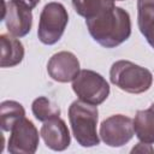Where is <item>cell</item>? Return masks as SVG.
Instances as JSON below:
<instances>
[{"instance_id":"6da1fadb","label":"cell","mask_w":154,"mask_h":154,"mask_svg":"<svg viewBox=\"0 0 154 154\" xmlns=\"http://www.w3.org/2000/svg\"><path fill=\"white\" fill-rule=\"evenodd\" d=\"M91 37L106 48H113L126 41L131 34L129 13L122 7L114 6L100 14L85 19Z\"/></svg>"},{"instance_id":"7a4b0ae2","label":"cell","mask_w":154,"mask_h":154,"mask_svg":"<svg viewBox=\"0 0 154 154\" xmlns=\"http://www.w3.org/2000/svg\"><path fill=\"white\" fill-rule=\"evenodd\" d=\"M97 107L82 100L73 101L69 107V120L76 141L82 147H94L100 142L96 132Z\"/></svg>"},{"instance_id":"3957f363","label":"cell","mask_w":154,"mask_h":154,"mask_svg":"<svg viewBox=\"0 0 154 154\" xmlns=\"http://www.w3.org/2000/svg\"><path fill=\"white\" fill-rule=\"evenodd\" d=\"M109 78L119 89L131 94L144 93L153 83V75L148 69L129 60L116 61L111 67Z\"/></svg>"},{"instance_id":"277c9868","label":"cell","mask_w":154,"mask_h":154,"mask_svg":"<svg viewBox=\"0 0 154 154\" xmlns=\"http://www.w3.org/2000/svg\"><path fill=\"white\" fill-rule=\"evenodd\" d=\"M69 22L66 8L60 2H48L45 5L38 22L37 36L45 45H54L60 40Z\"/></svg>"},{"instance_id":"5b68a950","label":"cell","mask_w":154,"mask_h":154,"mask_svg":"<svg viewBox=\"0 0 154 154\" xmlns=\"http://www.w3.org/2000/svg\"><path fill=\"white\" fill-rule=\"evenodd\" d=\"M72 89L79 100L95 106L102 103L109 94L106 79L91 70H81L72 81Z\"/></svg>"},{"instance_id":"8992f818","label":"cell","mask_w":154,"mask_h":154,"mask_svg":"<svg viewBox=\"0 0 154 154\" xmlns=\"http://www.w3.org/2000/svg\"><path fill=\"white\" fill-rule=\"evenodd\" d=\"M7 149L12 154H34L38 146V131L25 117L18 119L11 129Z\"/></svg>"},{"instance_id":"52a82bcc","label":"cell","mask_w":154,"mask_h":154,"mask_svg":"<svg viewBox=\"0 0 154 154\" xmlns=\"http://www.w3.org/2000/svg\"><path fill=\"white\" fill-rule=\"evenodd\" d=\"M134 122L123 114H114L100 125V137L109 147H122L134 136Z\"/></svg>"},{"instance_id":"ba28073f","label":"cell","mask_w":154,"mask_h":154,"mask_svg":"<svg viewBox=\"0 0 154 154\" xmlns=\"http://www.w3.org/2000/svg\"><path fill=\"white\" fill-rule=\"evenodd\" d=\"M1 18L5 20L6 28L12 36L16 37L25 36L31 29V24H32L31 8L18 1L11 0L6 5L5 0H2Z\"/></svg>"},{"instance_id":"9c48e42d","label":"cell","mask_w":154,"mask_h":154,"mask_svg":"<svg viewBox=\"0 0 154 154\" xmlns=\"http://www.w3.org/2000/svg\"><path fill=\"white\" fill-rule=\"evenodd\" d=\"M48 75L57 82H71L79 73V61L71 52H58L47 64Z\"/></svg>"},{"instance_id":"30bf717a","label":"cell","mask_w":154,"mask_h":154,"mask_svg":"<svg viewBox=\"0 0 154 154\" xmlns=\"http://www.w3.org/2000/svg\"><path fill=\"white\" fill-rule=\"evenodd\" d=\"M40 135L42 136L46 146L53 150H65L70 146V132L67 125L63 119L55 117L43 123Z\"/></svg>"},{"instance_id":"8fae6325","label":"cell","mask_w":154,"mask_h":154,"mask_svg":"<svg viewBox=\"0 0 154 154\" xmlns=\"http://www.w3.org/2000/svg\"><path fill=\"white\" fill-rule=\"evenodd\" d=\"M0 66L1 67H12L18 65L24 58V48L22 42L7 34L0 36Z\"/></svg>"},{"instance_id":"7c38bea8","label":"cell","mask_w":154,"mask_h":154,"mask_svg":"<svg viewBox=\"0 0 154 154\" xmlns=\"http://www.w3.org/2000/svg\"><path fill=\"white\" fill-rule=\"evenodd\" d=\"M137 23L141 34L154 48V0H137Z\"/></svg>"},{"instance_id":"4fadbf2b","label":"cell","mask_w":154,"mask_h":154,"mask_svg":"<svg viewBox=\"0 0 154 154\" xmlns=\"http://www.w3.org/2000/svg\"><path fill=\"white\" fill-rule=\"evenodd\" d=\"M134 131L144 143H154V103L147 109L137 111L134 120Z\"/></svg>"},{"instance_id":"5bb4252c","label":"cell","mask_w":154,"mask_h":154,"mask_svg":"<svg viewBox=\"0 0 154 154\" xmlns=\"http://www.w3.org/2000/svg\"><path fill=\"white\" fill-rule=\"evenodd\" d=\"M75 11L85 19L114 7V0H72Z\"/></svg>"},{"instance_id":"9a60e30c","label":"cell","mask_w":154,"mask_h":154,"mask_svg":"<svg viewBox=\"0 0 154 154\" xmlns=\"http://www.w3.org/2000/svg\"><path fill=\"white\" fill-rule=\"evenodd\" d=\"M25 117V111L19 102L4 101L0 105V125L4 131H11L14 123Z\"/></svg>"},{"instance_id":"2e32d148","label":"cell","mask_w":154,"mask_h":154,"mask_svg":"<svg viewBox=\"0 0 154 154\" xmlns=\"http://www.w3.org/2000/svg\"><path fill=\"white\" fill-rule=\"evenodd\" d=\"M31 109L35 118L43 123L55 117H59L60 114V108L45 96H40L35 99L31 105Z\"/></svg>"},{"instance_id":"e0dca14e","label":"cell","mask_w":154,"mask_h":154,"mask_svg":"<svg viewBox=\"0 0 154 154\" xmlns=\"http://www.w3.org/2000/svg\"><path fill=\"white\" fill-rule=\"evenodd\" d=\"M149 146H150V143H144V142L137 143V146L132 148L131 153H135V152H149V153H153L154 149L152 147H149Z\"/></svg>"},{"instance_id":"ac0fdd59","label":"cell","mask_w":154,"mask_h":154,"mask_svg":"<svg viewBox=\"0 0 154 154\" xmlns=\"http://www.w3.org/2000/svg\"><path fill=\"white\" fill-rule=\"evenodd\" d=\"M14 1H18V2H20V4H23V5H25V6H28L29 8H34V7H36V5L40 2V0H14Z\"/></svg>"},{"instance_id":"d6986e66","label":"cell","mask_w":154,"mask_h":154,"mask_svg":"<svg viewBox=\"0 0 154 154\" xmlns=\"http://www.w3.org/2000/svg\"><path fill=\"white\" fill-rule=\"evenodd\" d=\"M117 1H123V0H117Z\"/></svg>"}]
</instances>
